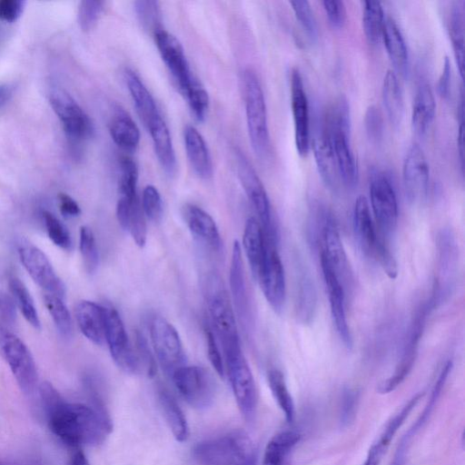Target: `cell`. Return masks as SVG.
<instances>
[{
    "label": "cell",
    "instance_id": "1",
    "mask_svg": "<svg viewBox=\"0 0 465 465\" xmlns=\"http://www.w3.org/2000/svg\"><path fill=\"white\" fill-rule=\"evenodd\" d=\"M39 391L50 430L67 446H98L111 432L108 414L92 405L65 401L47 381Z\"/></svg>",
    "mask_w": 465,
    "mask_h": 465
},
{
    "label": "cell",
    "instance_id": "5",
    "mask_svg": "<svg viewBox=\"0 0 465 465\" xmlns=\"http://www.w3.org/2000/svg\"><path fill=\"white\" fill-rule=\"evenodd\" d=\"M231 387L243 418L251 422L257 410V390L241 344L223 349Z\"/></svg>",
    "mask_w": 465,
    "mask_h": 465
},
{
    "label": "cell",
    "instance_id": "37",
    "mask_svg": "<svg viewBox=\"0 0 465 465\" xmlns=\"http://www.w3.org/2000/svg\"><path fill=\"white\" fill-rule=\"evenodd\" d=\"M448 29L454 57L461 79L464 67V16L459 5L451 7L448 18Z\"/></svg>",
    "mask_w": 465,
    "mask_h": 465
},
{
    "label": "cell",
    "instance_id": "51",
    "mask_svg": "<svg viewBox=\"0 0 465 465\" xmlns=\"http://www.w3.org/2000/svg\"><path fill=\"white\" fill-rule=\"evenodd\" d=\"M364 129L367 136L372 143H380L384 134V121L380 108L374 104L370 105L364 114Z\"/></svg>",
    "mask_w": 465,
    "mask_h": 465
},
{
    "label": "cell",
    "instance_id": "7",
    "mask_svg": "<svg viewBox=\"0 0 465 465\" xmlns=\"http://www.w3.org/2000/svg\"><path fill=\"white\" fill-rule=\"evenodd\" d=\"M171 378L179 393L193 408L203 410L213 404L216 384L211 373L204 368L183 365Z\"/></svg>",
    "mask_w": 465,
    "mask_h": 465
},
{
    "label": "cell",
    "instance_id": "32",
    "mask_svg": "<svg viewBox=\"0 0 465 465\" xmlns=\"http://www.w3.org/2000/svg\"><path fill=\"white\" fill-rule=\"evenodd\" d=\"M381 37L395 68L402 74L406 73L409 64L406 42L399 25L391 16L385 17Z\"/></svg>",
    "mask_w": 465,
    "mask_h": 465
},
{
    "label": "cell",
    "instance_id": "34",
    "mask_svg": "<svg viewBox=\"0 0 465 465\" xmlns=\"http://www.w3.org/2000/svg\"><path fill=\"white\" fill-rule=\"evenodd\" d=\"M301 439L295 430H283L274 435L268 442L262 465H290L292 453Z\"/></svg>",
    "mask_w": 465,
    "mask_h": 465
},
{
    "label": "cell",
    "instance_id": "19",
    "mask_svg": "<svg viewBox=\"0 0 465 465\" xmlns=\"http://www.w3.org/2000/svg\"><path fill=\"white\" fill-rule=\"evenodd\" d=\"M321 266L329 293L331 313L334 325L344 346L351 349L352 336L345 312V292L342 282L322 253H321Z\"/></svg>",
    "mask_w": 465,
    "mask_h": 465
},
{
    "label": "cell",
    "instance_id": "12",
    "mask_svg": "<svg viewBox=\"0 0 465 465\" xmlns=\"http://www.w3.org/2000/svg\"><path fill=\"white\" fill-rule=\"evenodd\" d=\"M19 259L31 278L49 294L64 297L65 287L47 256L25 239L18 242Z\"/></svg>",
    "mask_w": 465,
    "mask_h": 465
},
{
    "label": "cell",
    "instance_id": "53",
    "mask_svg": "<svg viewBox=\"0 0 465 465\" xmlns=\"http://www.w3.org/2000/svg\"><path fill=\"white\" fill-rule=\"evenodd\" d=\"M313 286L310 279L303 276L300 283L299 291V304L303 318L310 317L312 311L313 312L315 302Z\"/></svg>",
    "mask_w": 465,
    "mask_h": 465
},
{
    "label": "cell",
    "instance_id": "35",
    "mask_svg": "<svg viewBox=\"0 0 465 465\" xmlns=\"http://www.w3.org/2000/svg\"><path fill=\"white\" fill-rule=\"evenodd\" d=\"M109 132L114 142L124 150L134 151L139 144V128L131 116L121 108H117L114 114Z\"/></svg>",
    "mask_w": 465,
    "mask_h": 465
},
{
    "label": "cell",
    "instance_id": "43",
    "mask_svg": "<svg viewBox=\"0 0 465 465\" xmlns=\"http://www.w3.org/2000/svg\"><path fill=\"white\" fill-rule=\"evenodd\" d=\"M80 252L86 271L94 273L99 263V253L93 231L88 226L80 229Z\"/></svg>",
    "mask_w": 465,
    "mask_h": 465
},
{
    "label": "cell",
    "instance_id": "16",
    "mask_svg": "<svg viewBox=\"0 0 465 465\" xmlns=\"http://www.w3.org/2000/svg\"><path fill=\"white\" fill-rule=\"evenodd\" d=\"M266 242V256L258 279L262 292L277 313H281L285 302L286 282L283 265L276 244Z\"/></svg>",
    "mask_w": 465,
    "mask_h": 465
},
{
    "label": "cell",
    "instance_id": "23",
    "mask_svg": "<svg viewBox=\"0 0 465 465\" xmlns=\"http://www.w3.org/2000/svg\"><path fill=\"white\" fill-rule=\"evenodd\" d=\"M327 133L331 141L341 181L347 187L353 188L358 183L359 170L350 143V134L341 131Z\"/></svg>",
    "mask_w": 465,
    "mask_h": 465
},
{
    "label": "cell",
    "instance_id": "56",
    "mask_svg": "<svg viewBox=\"0 0 465 465\" xmlns=\"http://www.w3.org/2000/svg\"><path fill=\"white\" fill-rule=\"evenodd\" d=\"M323 9L331 24L335 27H341L346 20V8L344 3L339 0H324L322 2Z\"/></svg>",
    "mask_w": 465,
    "mask_h": 465
},
{
    "label": "cell",
    "instance_id": "49",
    "mask_svg": "<svg viewBox=\"0 0 465 465\" xmlns=\"http://www.w3.org/2000/svg\"><path fill=\"white\" fill-rule=\"evenodd\" d=\"M134 341V351L141 367L142 375L148 378L153 377L156 372V362L146 339L142 333L136 331Z\"/></svg>",
    "mask_w": 465,
    "mask_h": 465
},
{
    "label": "cell",
    "instance_id": "3",
    "mask_svg": "<svg viewBox=\"0 0 465 465\" xmlns=\"http://www.w3.org/2000/svg\"><path fill=\"white\" fill-rule=\"evenodd\" d=\"M354 236L361 251L376 260L391 279L398 274L396 261L382 237H381L372 220L369 203L365 196L360 195L354 203L352 213Z\"/></svg>",
    "mask_w": 465,
    "mask_h": 465
},
{
    "label": "cell",
    "instance_id": "50",
    "mask_svg": "<svg viewBox=\"0 0 465 465\" xmlns=\"http://www.w3.org/2000/svg\"><path fill=\"white\" fill-rule=\"evenodd\" d=\"M143 212L149 220L158 222L163 215V201L160 193L153 185H146L143 191Z\"/></svg>",
    "mask_w": 465,
    "mask_h": 465
},
{
    "label": "cell",
    "instance_id": "63",
    "mask_svg": "<svg viewBox=\"0 0 465 465\" xmlns=\"http://www.w3.org/2000/svg\"><path fill=\"white\" fill-rule=\"evenodd\" d=\"M0 465H3V464L0 463Z\"/></svg>",
    "mask_w": 465,
    "mask_h": 465
},
{
    "label": "cell",
    "instance_id": "31",
    "mask_svg": "<svg viewBox=\"0 0 465 465\" xmlns=\"http://www.w3.org/2000/svg\"><path fill=\"white\" fill-rule=\"evenodd\" d=\"M124 79L135 109L147 127L160 115L155 101L135 72L126 69Z\"/></svg>",
    "mask_w": 465,
    "mask_h": 465
},
{
    "label": "cell",
    "instance_id": "4",
    "mask_svg": "<svg viewBox=\"0 0 465 465\" xmlns=\"http://www.w3.org/2000/svg\"><path fill=\"white\" fill-rule=\"evenodd\" d=\"M242 84L250 142L256 155L265 158L270 153L271 143L263 91L252 69L243 72Z\"/></svg>",
    "mask_w": 465,
    "mask_h": 465
},
{
    "label": "cell",
    "instance_id": "29",
    "mask_svg": "<svg viewBox=\"0 0 465 465\" xmlns=\"http://www.w3.org/2000/svg\"><path fill=\"white\" fill-rule=\"evenodd\" d=\"M436 113L434 94L427 83L419 85L411 110V127L418 136H424L430 130Z\"/></svg>",
    "mask_w": 465,
    "mask_h": 465
},
{
    "label": "cell",
    "instance_id": "20",
    "mask_svg": "<svg viewBox=\"0 0 465 465\" xmlns=\"http://www.w3.org/2000/svg\"><path fill=\"white\" fill-rule=\"evenodd\" d=\"M427 312L428 310L424 306L422 307V310H420L418 312L412 323L409 341L406 344L401 359L396 366L394 372L379 384L377 389L379 393L387 394L393 391L403 382L411 372L416 360L418 344L421 337Z\"/></svg>",
    "mask_w": 465,
    "mask_h": 465
},
{
    "label": "cell",
    "instance_id": "10",
    "mask_svg": "<svg viewBox=\"0 0 465 465\" xmlns=\"http://www.w3.org/2000/svg\"><path fill=\"white\" fill-rule=\"evenodd\" d=\"M150 335L157 360L164 372L172 377L185 365V354L176 329L162 316H154L150 323Z\"/></svg>",
    "mask_w": 465,
    "mask_h": 465
},
{
    "label": "cell",
    "instance_id": "33",
    "mask_svg": "<svg viewBox=\"0 0 465 465\" xmlns=\"http://www.w3.org/2000/svg\"><path fill=\"white\" fill-rule=\"evenodd\" d=\"M381 96L390 123L398 129L403 119L404 100L398 76L391 69H389L384 75Z\"/></svg>",
    "mask_w": 465,
    "mask_h": 465
},
{
    "label": "cell",
    "instance_id": "30",
    "mask_svg": "<svg viewBox=\"0 0 465 465\" xmlns=\"http://www.w3.org/2000/svg\"><path fill=\"white\" fill-rule=\"evenodd\" d=\"M151 134L155 154L166 173L176 172L177 163L169 129L161 114L147 127Z\"/></svg>",
    "mask_w": 465,
    "mask_h": 465
},
{
    "label": "cell",
    "instance_id": "21",
    "mask_svg": "<svg viewBox=\"0 0 465 465\" xmlns=\"http://www.w3.org/2000/svg\"><path fill=\"white\" fill-rule=\"evenodd\" d=\"M230 288L233 304L239 320L244 326L251 324V309L247 286L244 277L242 248L234 241L230 265Z\"/></svg>",
    "mask_w": 465,
    "mask_h": 465
},
{
    "label": "cell",
    "instance_id": "47",
    "mask_svg": "<svg viewBox=\"0 0 465 465\" xmlns=\"http://www.w3.org/2000/svg\"><path fill=\"white\" fill-rule=\"evenodd\" d=\"M294 15L312 40L318 36V25L311 5L306 0L291 1Z\"/></svg>",
    "mask_w": 465,
    "mask_h": 465
},
{
    "label": "cell",
    "instance_id": "59",
    "mask_svg": "<svg viewBox=\"0 0 465 465\" xmlns=\"http://www.w3.org/2000/svg\"><path fill=\"white\" fill-rule=\"evenodd\" d=\"M59 207L61 213L65 217L77 216L81 213V209L77 203L68 194L61 193L58 195Z\"/></svg>",
    "mask_w": 465,
    "mask_h": 465
},
{
    "label": "cell",
    "instance_id": "26",
    "mask_svg": "<svg viewBox=\"0 0 465 465\" xmlns=\"http://www.w3.org/2000/svg\"><path fill=\"white\" fill-rule=\"evenodd\" d=\"M75 319L82 333L92 342L104 341V306L91 301H81L75 306Z\"/></svg>",
    "mask_w": 465,
    "mask_h": 465
},
{
    "label": "cell",
    "instance_id": "22",
    "mask_svg": "<svg viewBox=\"0 0 465 465\" xmlns=\"http://www.w3.org/2000/svg\"><path fill=\"white\" fill-rule=\"evenodd\" d=\"M312 147L322 180L331 190L336 191L341 181L330 135L323 127L312 139Z\"/></svg>",
    "mask_w": 465,
    "mask_h": 465
},
{
    "label": "cell",
    "instance_id": "58",
    "mask_svg": "<svg viewBox=\"0 0 465 465\" xmlns=\"http://www.w3.org/2000/svg\"><path fill=\"white\" fill-rule=\"evenodd\" d=\"M437 89L443 99H449L451 93V66L448 56L443 59L441 73L439 76Z\"/></svg>",
    "mask_w": 465,
    "mask_h": 465
},
{
    "label": "cell",
    "instance_id": "27",
    "mask_svg": "<svg viewBox=\"0 0 465 465\" xmlns=\"http://www.w3.org/2000/svg\"><path fill=\"white\" fill-rule=\"evenodd\" d=\"M242 244L252 273L258 281L266 256V242L260 223L250 217L244 225Z\"/></svg>",
    "mask_w": 465,
    "mask_h": 465
},
{
    "label": "cell",
    "instance_id": "39",
    "mask_svg": "<svg viewBox=\"0 0 465 465\" xmlns=\"http://www.w3.org/2000/svg\"><path fill=\"white\" fill-rule=\"evenodd\" d=\"M362 27L367 40L377 44L381 37L385 20L381 4L378 1H363Z\"/></svg>",
    "mask_w": 465,
    "mask_h": 465
},
{
    "label": "cell",
    "instance_id": "60",
    "mask_svg": "<svg viewBox=\"0 0 465 465\" xmlns=\"http://www.w3.org/2000/svg\"><path fill=\"white\" fill-rule=\"evenodd\" d=\"M67 465H90L83 451H76Z\"/></svg>",
    "mask_w": 465,
    "mask_h": 465
},
{
    "label": "cell",
    "instance_id": "57",
    "mask_svg": "<svg viewBox=\"0 0 465 465\" xmlns=\"http://www.w3.org/2000/svg\"><path fill=\"white\" fill-rule=\"evenodd\" d=\"M25 4L22 0H0V19L9 23L16 21L23 13Z\"/></svg>",
    "mask_w": 465,
    "mask_h": 465
},
{
    "label": "cell",
    "instance_id": "55",
    "mask_svg": "<svg viewBox=\"0 0 465 465\" xmlns=\"http://www.w3.org/2000/svg\"><path fill=\"white\" fill-rule=\"evenodd\" d=\"M15 304L12 297L0 292V331H9L15 322Z\"/></svg>",
    "mask_w": 465,
    "mask_h": 465
},
{
    "label": "cell",
    "instance_id": "14",
    "mask_svg": "<svg viewBox=\"0 0 465 465\" xmlns=\"http://www.w3.org/2000/svg\"><path fill=\"white\" fill-rule=\"evenodd\" d=\"M153 36L165 65L176 80L182 92L185 94L198 80L190 69L181 43L174 35L163 28L154 32Z\"/></svg>",
    "mask_w": 465,
    "mask_h": 465
},
{
    "label": "cell",
    "instance_id": "54",
    "mask_svg": "<svg viewBox=\"0 0 465 465\" xmlns=\"http://www.w3.org/2000/svg\"><path fill=\"white\" fill-rule=\"evenodd\" d=\"M205 332V339H206V344H207V353L209 361L215 370V371L221 376H224V365L223 361L216 342L215 336L213 332V331L209 328V326H206L204 328Z\"/></svg>",
    "mask_w": 465,
    "mask_h": 465
},
{
    "label": "cell",
    "instance_id": "2",
    "mask_svg": "<svg viewBox=\"0 0 465 465\" xmlns=\"http://www.w3.org/2000/svg\"><path fill=\"white\" fill-rule=\"evenodd\" d=\"M201 465H256V446L247 432L236 430L205 440L193 449Z\"/></svg>",
    "mask_w": 465,
    "mask_h": 465
},
{
    "label": "cell",
    "instance_id": "13",
    "mask_svg": "<svg viewBox=\"0 0 465 465\" xmlns=\"http://www.w3.org/2000/svg\"><path fill=\"white\" fill-rule=\"evenodd\" d=\"M49 101L71 141L81 143L92 136L94 126L91 119L67 93L53 90Z\"/></svg>",
    "mask_w": 465,
    "mask_h": 465
},
{
    "label": "cell",
    "instance_id": "15",
    "mask_svg": "<svg viewBox=\"0 0 465 465\" xmlns=\"http://www.w3.org/2000/svg\"><path fill=\"white\" fill-rule=\"evenodd\" d=\"M214 286L215 289L212 287L209 292L208 305L212 322L223 349L241 344L235 315L228 293L221 288L220 282H214Z\"/></svg>",
    "mask_w": 465,
    "mask_h": 465
},
{
    "label": "cell",
    "instance_id": "45",
    "mask_svg": "<svg viewBox=\"0 0 465 465\" xmlns=\"http://www.w3.org/2000/svg\"><path fill=\"white\" fill-rule=\"evenodd\" d=\"M127 231L137 246L141 248L144 246L147 236L145 215L138 199L131 207Z\"/></svg>",
    "mask_w": 465,
    "mask_h": 465
},
{
    "label": "cell",
    "instance_id": "6",
    "mask_svg": "<svg viewBox=\"0 0 465 465\" xmlns=\"http://www.w3.org/2000/svg\"><path fill=\"white\" fill-rule=\"evenodd\" d=\"M235 163L238 177L245 193L259 216L264 238L277 244L278 230L273 221L272 207L266 190L257 173L242 151L236 150Z\"/></svg>",
    "mask_w": 465,
    "mask_h": 465
},
{
    "label": "cell",
    "instance_id": "44",
    "mask_svg": "<svg viewBox=\"0 0 465 465\" xmlns=\"http://www.w3.org/2000/svg\"><path fill=\"white\" fill-rule=\"evenodd\" d=\"M134 10L142 26L156 32L161 27V11L156 1L140 0L134 2Z\"/></svg>",
    "mask_w": 465,
    "mask_h": 465
},
{
    "label": "cell",
    "instance_id": "38",
    "mask_svg": "<svg viewBox=\"0 0 465 465\" xmlns=\"http://www.w3.org/2000/svg\"><path fill=\"white\" fill-rule=\"evenodd\" d=\"M12 299L16 304L25 319L36 330L41 329V322L34 303V300L24 282L13 276L8 282Z\"/></svg>",
    "mask_w": 465,
    "mask_h": 465
},
{
    "label": "cell",
    "instance_id": "18",
    "mask_svg": "<svg viewBox=\"0 0 465 465\" xmlns=\"http://www.w3.org/2000/svg\"><path fill=\"white\" fill-rule=\"evenodd\" d=\"M291 104L296 150L305 156L311 145L309 103L302 74L296 68L291 74Z\"/></svg>",
    "mask_w": 465,
    "mask_h": 465
},
{
    "label": "cell",
    "instance_id": "52",
    "mask_svg": "<svg viewBox=\"0 0 465 465\" xmlns=\"http://www.w3.org/2000/svg\"><path fill=\"white\" fill-rule=\"evenodd\" d=\"M104 3L103 1L84 0L78 7V22L83 31L91 30L97 23Z\"/></svg>",
    "mask_w": 465,
    "mask_h": 465
},
{
    "label": "cell",
    "instance_id": "25",
    "mask_svg": "<svg viewBox=\"0 0 465 465\" xmlns=\"http://www.w3.org/2000/svg\"><path fill=\"white\" fill-rule=\"evenodd\" d=\"M322 227V253L331 266L334 269L341 281L347 272L348 262L341 235L333 217L329 213H324Z\"/></svg>",
    "mask_w": 465,
    "mask_h": 465
},
{
    "label": "cell",
    "instance_id": "48",
    "mask_svg": "<svg viewBox=\"0 0 465 465\" xmlns=\"http://www.w3.org/2000/svg\"><path fill=\"white\" fill-rule=\"evenodd\" d=\"M184 95L194 117L198 121H203L209 108V95L206 90L198 81Z\"/></svg>",
    "mask_w": 465,
    "mask_h": 465
},
{
    "label": "cell",
    "instance_id": "41",
    "mask_svg": "<svg viewBox=\"0 0 465 465\" xmlns=\"http://www.w3.org/2000/svg\"><path fill=\"white\" fill-rule=\"evenodd\" d=\"M44 301L57 330L65 338H69L73 332V322L71 314L62 298L46 293Z\"/></svg>",
    "mask_w": 465,
    "mask_h": 465
},
{
    "label": "cell",
    "instance_id": "24",
    "mask_svg": "<svg viewBox=\"0 0 465 465\" xmlns=\"http://www.w3.org/2000/svg\"><path fill=\"white\" fill-rule=\"evenodd\" d=\"M184 221L192 234L213 250L222 245L221 236L213 217L194 204H186L183 208Z\"/></svg>",
    "mask_w": 465,
    "mask_h": 465
},
{
    "label": "cell",
    "instance_id": "8",
    "mask_svg": "<svg viewBox=\"0 0 465 465\" xmlns=\"http://www.w3.org/2000/svg\"><path fill=\"white\" fill-rule=\"evenodd\" d=\"M369 193L376 228L381 236H391L397 226L398 202L389 177L381 172L373 173L370 181Z\"/></svg>",
    "mask_w": 465,
    "mask_h": 465
},
{
    "label": "cell",
    "instance_id": "61",
    "mask_svg": "<svg viewBox=\"0 0 465 465\" xmlns=\"http://www.w3.org/2000/svg\"><path fill=\"white\" fill-rule=\"evenodd\" d=\"M12 90L8 85H0V108L10 99Z\"/></svg>",
    "mask_w": 465,
    "mask_h": 465
},
{
    "label": "cell",
    "instance_id": "9",
    "mask_svg": "<svg viewBox=\"0 0 465 465\" xmlns=\"http://www.w3.org/2000/svg\"><path fill=\"white\" fill-rule=\"evenodd\" d=\"M0 351L18 386L25 393L34 391L37 371L34 358L24 341L10 331H0Z\"/></svg>",
    "mask_w": 465,
    "mask_h": 465
},
{
    "label": "cell",
    "instance_id": "62",
    "mask_svg": "<svg viewBox=\"0 0 465 465\" xmlns=\"http://www.w3.org/2000/svg\"><path fill=\"white\" fill-rule=\"evenodd\" d=\"M382 460V458L380 456L373 454L371 452H368L364 462L361 465H380Z\"/></svg>",
    "mask_w": 465,
    "mask_h": 465
},
{
    "label": "cell",
    "instance_id": "40",
    "mask_svg": "<svg viewBox=\"0 0 465 465\" xmlns=\"http://www.w3.org/2000/svg\"><path fill=\"white\" fill-rule=\"evenodd\" d=\"M268 382L271 391L288 422H292L295 416V408L292 397L288 390L284 376L279 370L273 369L268 372Z\"/></svg>",
    "mask_w": 465,
    "mask_h": 465
},
{
    "label": "cell",
    "instance_id": "42",
    "mask_svg": "<svg viewBox=\"0 0 465 465\" xmlns=\"http://www.w3.org/2000/svg\"><path fill=\"white\" fill-rule=\"evenodd\" d=\"M137 180L138 169L135 163L127 156L123 157L120 161V196L128 199L136 198Z\"/></svg>",
    "mask_w": 465,
    "mask_h": 465
},
{
    "label": "cell",
    "instance_id": "28",
    "mask_svg": "<svg viewBox=\"0 0 465 465\" xmlns=\"http://www.w3.org/2000/svg\"><path fill=\"white\" fill-rule=\"evenodd\" d=\"M183 140L193 171L199 177L209 179L213 175V161L203 137L195 127L187 125L183 132Z\"/></svg>",
    "mask_w": 465,
    "mask_h": 465
},
{
    "label": "cell",
    "instance_id": "11",
    "mask_svg": "<svg viewBox=\"0 0 465 465\" xmlns=\"http://www.w3.org/2000/svg\"><path fill=\"white\" fill-rule=\"evenodd\" d=\"M104 341L116 365L129 374H141L142 371L134 349L132 348L124 322L117 311L104 306Z\"/></svg>",
    "mask_w": 465,
    "mask_h": 465
},
{
    "label": "cell",
    "instance_id": "36",
    "mask_svg": "<svg viewBox=\"0 0 465 465\" xmlns=\"http://www.w3.org/2000/svg\"><path fill=\"white\" fill-rule=\"evenodd\" d=\"M158 401L166 422L176 440L184 441L189 436L186 418L173 396L165 389L158 390Z\"/></svg>",
    "mask_w": 465,
    "mask_h": 465
},
{
    "label": "cell",
    "instance_id": "17",
    "mask_svg": "<svg viewBox=\"0 0 465 465\" xmlns=\"http://www.w3.org/2000/svg\"><path fill=\"white\" fill-rule=\"evenodd\" d=\"M430 168L421 147L413 143L408 148L402 165V182L410 203L420 201L427 193Z\"/></svg>",
    "mask_w": 465,
    "mask_h": 465
},
{
    "label": "cell",
    "instance_id": "46",
    "mask_svg": "<svg viewBox=\"0 0 465 465\" xmlns=\"http://www.w3.org/2000/svg\"><path fill=\"white\" fill-rule=\"evenodd\" d=\"M43 217L50 240L64 250L71 249L72 239L66 227L50 212L45 211Z\"/></svg>",
    "mask_w": 465,
    "mask_h": 465
}]
</instances>
